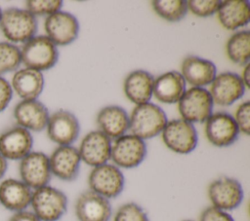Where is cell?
I'll return each mask as SVG.
<instances>
[{"label":"cell","mask_w":250,"mask_h":221,"mask_svg":"<svg viewBox=\"0 0 250 221\" xmlns=\"http://www.w3.org/2000/svg\"><path fill=\"white\" fill-rule=\"evenodd\" d=\"M99 130L109 139H116L125 134L129 129V116L124 108L108 105L102 108L97 115Z\"/></svg>","instance_id":"obj_22"},{"label":"cell","mask_w":250,"mask_h":221,"mask_svg":"<svg viewBox=\"0 0 250 221\" xmlns=\"http://www.w3.org/2000/svg\"><path fill=\"white\" fill-rule=\"evenodd\" d=\"M21 57L26 68L41 72L56 65L59 52L57 46L47 36L39 35L24 43L21 50Z\"/></svg>","instance_id":"obj_4"},{"label":"cell","mask_w":250,"mask_h":221,"mask_svg":"<svg viewBox=\"0 0 250 221\" xmlns=\"http://www.w3.org/2000/svg\"><path fill=\"white\" fill-rule=\"evenodd\" d=\"M245 89L239 75L233 72H223L216 75L209 92L214 103L229 106L243 96Z\"/></svg>","instance_id":"obj_16"},{"label":"cell","mask_w":250,"mask_h":221,"mask_svg":"<svg viewBox=\"0 0 250 221\" xmlns=\"http://www.w3.org/2000/svg\"><path fill=\"white\" fill-rule=\"evenodd\" d=\"M198 221H234L232 216L222 209L215 206H208L204 208L198 218Z\"/></svg>","instance_id":"obj_34"},{"label":"cell","mask_w":250,"mask_h":221,"mask_svg":"<svg viewBox=\"0 0 250 221\" xmlns=\"http://www.w3.org/2000/svg\"><path fill=\"white\" fill-rule=\"evenodd\" d=\"M33 138L29 130L16 126L0 134V154L6 160L21 161L31 152Z\"/></svg>","instance_id":"obj_18"},{"label":"cell","mask_w":250,"mask_h":221,"mask_svg":"<svg viewBox=\"0 0 250 221\" xmlns=\"http://www.w3.org/2000/svg\"><path fill=\"white\" fill-rule=\"evenodd\" d=\"M62 1L61 0H28L25 2V7L30 14L35 16L52 15L61 11Z\"/></svg>","instance_id":"obj_31"},{"label":"cell","mask_w":250,"mask_h":221,"mask_svg":"<svg viewBox=\"0 0 250 221\" xmlns=\"http://www.w3.org/2000/svg\"><path fill=\"white\" fill-rule=\"evenodd\" d=\"M162 132V140L171 151L178 154L192 152L198 141L194 126L183 119L168 121Z\"/></svg>","instance_id":"obj_7"},{"label":"cell","mask_w":250,"mask_h":221,"mask_svg":"<svg viewBox=\"0 0 250 221\" xmlns=\"http://www.w3.org/2000/svg\"><path fill=\"white\" fill-rule=\"evenodd\" d=\"M205 122L206 137L214 146L227 147L237 139L239 129L230 114L216 112L211 114Z\"/></svg>","instance_id":"obj_12"},{"label":"cell","mask_w":250,"mask_h":221,"mask_svg":"<svg viewBox=\"0 0 250 221\" xmlns=\"http://www.w3.org/2000/svg\"><path fill=\"white\" fill-rule=\"evenodd\" d=\"M1 16H2V10H1V8H0V19H1Z\"/></svg>","instance_id":"obj_39"},{"label":"cell","mask_w":250,"mask_h":221,"mask_svg":"<svg viewBox=\"0 0 250 221\" xmlns=\"http://www.w3.org/2000/svg\"><path fill=\"white\" fill-rule=\"evenodd\" d=\"M113 221H149L146 212L136 203H126L118 207Z\"/></svg>","instance_id":"obj_30"},{"label":"cell","mask_w":250,"mask_h":221,"mask_svg":"<svg viewBox=\"0 0 250 221\" xmlns=\"http://www.w3.org/2000/svg\"><path fill=\"white\" fill-rule=\"evenodd\" d=\"M221 1L218 0H189L187 1L188 10L193 15L201 18L209 17L217 13L220 7Z\"/></svg>","instance_id":"obj_32"},{"label":"cell","mask_w":250,"mask_h":221,"mask_svg":"<svg viewBox=\"0 0 250 221\" xmlns=\"http://www.w3.org/2000/svg\"><path fill=\"white\" fill-rule=\"evenodd\" d=\"M181 74L186 83L195 88H203L216 77V65L208 59L195 55L187 56L181 65Z\"/></svg>","instance_id":"obj_20"},{"label":"cell","mask_w":250,"mask_h":221,"mask_svg":"<svg viewBox=\"0 0 250 221\" xmlns=\"http://www.w3.org/2000/svg\"><path fill=\"white\" fill-rule=\"evenodd\" d=\"M213 99L204 88L191 87L178 101V110L182 119L189 123L205 122L212 114Z\"/></svg>","instance_id":"obj_6"},{"label":"cell","mask_w":250,"mask_h":221,"mask_svg":"<svg viewBox=\"0 0 250 221\" xmlns=\"http://www.w3.org/2000/svg\"><path fill=\"white\" fill-rule=\"evenodd\" d=\"M0 30L9 41L25 43L35 36L37 20L27 10L9 8L2 12Z\"/></svg>","instance_id":"obj_3"},{"label":"cell","mask_w":250,"mask_h":221,"mask_svg":"<svg viewBox=\"0 0 250 221\" xmlns=\"http://www.w3.org/2000/svg\"><path fill=\"white\" fill-rule=\"evenodd\" d=\"M151 5L154 12L167 21H179L188 13L187 1L184 0H154Z\"/></svg>","instance_id":"obj_28"},{"label":"cell","mask_w":250,"mask_h":221,"mask_svg":"<svg viewBox=\"0 0 250 221\" xmlns=\"http://www.w3.org/2000/svg\"><path fill=\"white\" fill-rule=\"evenodd\" d=\"M21 63L19 47L8 42H0V75L16 70Z\"/></svg>","instance_id":"obj_29"},{"label":"cell","mask_w":250,"mask_h":221,"mask_svg":"<svg viewBox=\"0 0 250 221\" xmlns=\"http://www.w3.org/2000/svg\"><path fill=\"white\" fill-rule=\"evenodd\" d=\"M44 28L47 37L56 46H66L77 38L79 22L70 13L58 11L46 18Z\"/></svg>","instance_id":"obj_11"},{"label":"cell","mask_w":250,"mask_h":221,"mask_svg":"<svg viewBox=\"0 0 250 221\" xmlns=\"http://www.w3.org/2000/svg\"><path fill=\"white\" fill-rule=\"evenodd\" d=\"M46 128L48 137L60 146L71 145L80 131L78 119L66 110H59L49 116Z\"/></svg>","instance_id":"obj_13"},{"label":"cell","mask_w":250,"mask_h":221,"mask_svg":"<svg viewBox=\"0 0 250 221\" xmlns=\"http://www.w3.org/2000/svg\"><path fill=\"white\" fill-rule=\"evenodd\" d=\"M88 184L91 191L109 200L122 193L125 178L119 167L106 163L92 168L88 176Z\"/></svg>","instance_id":"obj_5"},{"label":"cell","mask_w":250,"mask_h":221,"mask_svg":"<svg viewBox=\"0 0 250 221\" xmlns=\"http://www.w3.org/2000/svg\"><path fill=\"white\" fill-rule=\"evenodd\" d=\"M146 156L145 140L134 134H124L111 144L110 160L119 168H134L140 166Z\"/></svg>","instance_id":"obj_8"},{"label":"cell","mask_w":250,"mask_h":221,"mask_svg":"<svg viewBox=\"0 0 250 221\" xmlns=\"http://www.w3.org/2000/svg\"><path fill=\"white\" fill-rule=\"evenodd\" d=\"M186 92V82L178 71H169L159 75L153 81L152 94L162 103H176Z\"/></svg>","instance_id":"obj_23"},{"label":"cell","mask_w":250,"mask_h":221,"mask_svg":"<svg viewBox=\"0 0 250 221\" xmlns=\"http://www.w3.org/2000/svg\"><path fill=\"white\" fill-rule=\"evenodd\" d=\"M81 158L72 145L57 147L49 157L52 175L62 181H73L79 174Z\"/></svg>","instance_id":"obj_15"},{"label":"cell","mask_w":250,"mask_h":221,"mask_svg":"<svg viewBox=\"0 0 250 221\" xmlns=\"http://www.w3.org/2000/svg\"><path fill=\"white\" fill-rule=\"evenodd\" d=\"M217 16L223 27L229 30L245 26L250 19L249 2L245 0L221 1Z\"/></svg>","instance_id":"obj_25"},{"label":"cell","mask_w":250,"mask_h":221,"mask_svg":"<svg viewBox=\"0 0 250 221\" xmlns=\"http://www.w3.org/2000/svg\"><path fill=\"white\" fill-rule=\"evenodd\" d=\"M78 221H108L111 216L109 200L88 190L79 195L74 205Z\"/></svg>","instance_id":"obj_17"},{"label":"cell","mask_w":250,"mask_h":221,"mask_svg":"<svg viewBox=\"0 0 250 221\" xmlns=\"http://www.w3.org/2000/svg\"><path fill=\"white\" fill-rule=\"evenodd\" d=\"M32 191L21 180L8 178L0 183V203L8 210H25L31 202Z\"/></svg>","instance_id":"obj_21"},{"label":"cell","mask_w":250,"mask_h":221,"mask_svg":"<svg viewBox=\"0 0 250 221\" xmlns=\"http://www.w3.org/2000/svg\"><path fill=\"white\" fill-rule=\"evenodd\" d=\"M249 117H250V102L245 101L237 107L233 119L237 125L238 129L243 133H245L246 135L250 133Z\"/></svg>","instance_id":"obj_33"},{"label":"cell","mask_w":250,"mask_h":221,"mask_svg":"<svg viewBox=\"0 0 250 221\" xmlns=\"http://www.w3.org/2000/svg\"><path fill=\"white\" fill-rule=\"evenodd\" d=\"M49 111L40 101L22 100L14 109V117L18 125L27 130L41 131L47 127Z\"/></svg>","instance_id":"obj_19"},{"label":"cell","mask_w":250,"mask_h":221,"mask_svg":"<svg viewBox=\"0 0 250 221\" xmlns=\"http://www.w3.org/2000/svg\"><path fill=\"white\" fill-rule=\"evenodd\" d=\"M245 88L249 89V81H250V63H246L244 69L242 71V76L240 77Z\"/></svg>","instance_id":"obj_37"},{"label":"cell","mask_w":250,"mask_h":221,"mask_svg":"<svg viewBox=\"0 0 250 221\" xmlns=\"http://www.w3.org/2000/svg\"><path fill=\"white\" fill-rule=\"evenodd\" d=\"M11 87L22 100H33L43 91L44 77L40 71L23 68L14 74Z\"/></svg>","instance_id":"obj_26"},{"label":"cell","mask_w":250,"mask_h":221,"mask_svg":"<svg viewBox=\"0 0 250 221\" xmlns=\"http://www.w3.org/2000/svg\"><path fill=\"white\" fill-rule=\"evenodd\" d=\"M153 81L152 75L146 70L138 69L130 72L123 83L126 97L137 105L149 102L152 95Z\"/></svg>","instance_id":"obj_24"},{"label":"cell","mask_w":250,"mask_h":221,"mask_svg":"<svg viewBox=\"0 0 250 221\" xmlns=\"http://www.w3.org/2000/svg\"><path fill=\"white\" fill-rule=\"evenodd\" d=\"M78 152L81 161L92 167L106 164L110 160L111 139L100 130H92L83 137Z\"/></svg>","instance_id":"obj_14"},{"label":"cell","mask_w":250,"mask_h":221,"mask_svg":"<svg viewBox=\"0 0 250 221\" xmlns=\"http://www.w3.org/2000/svg\"><path fill=\"white\" fill-rule=\"evenodd\" d=\"M207 195L212 206L229 211L240 205L243 200V189L238 180L222 176L209 184Z\"/></svg>","instance_id":"obj_9"},{"label":"cell","mask_w":250,"mask_h":221,"mask_svg":"<svg viewBox=\"0 0 250 221\" xmlns=\"http://www.w3.org/2000/svg\"><path fill=\"white\" fill-rule=\"evenodd\" d=\"M7 167H8L7 160L0 154V179L5 175Z\"/></svg>","instance_id":"obj_38"},{"label":"cell","mask_w":250,"mask_h":221,"mask_svg":"<svg viewBox=\"0 0 250 221\" xmlns=\"http://www.w3.org/2000/svg\"><path fill=\"white\" fill-rule=\"evenodd\" d=\"M13 96V90L10 83L0 76V112L10 103Z\"/></svg>","instance_id":"obj_35"},{"label":"cell","mask_w":250,"mask_h":221,"mask_svg":"<svg viewBox=\"0 0 250 221\" xmlns=\"http://www.w3.org/2000/svg\"><path fill=\"white\" fill-rule=\"evenodd\" d=\"M183 221H193V220H190V219H185V220H183Z\"/></svg>","instance_id":"obj_40"},{"label":"cell","mask_w":250,"mask_h":221,"mask_svg":"<svg viewBox=\"0 0 250 221\" xmlns=\"http://www.w3.org/2000/svg\"><path fill=\"white\" fill-rule=\"evenodd\" d=\"M8 221H41L32 211L21 210L14 212Z\"/></svg>","instance_id":"obj_36"},{"label":"cell","mask_w":250,"mask_h":221,"mask_svg":"<svg viewBox=\"0 0 250 221\" xmlns=\"http://www.w3.org/2000/svg\"><path fill=\"white\" fill-rule=\"evenodd\" d=\"M167 116L162 108L146 102L137 105L129 117L132 134L145 140L159 134L167 124Z\"/></svg>","instance_id":"obj_1"},{"label":"cell","mask_w":250,"mask_h":221,"mask_svg":"<svg viewBox=\"0 0 250 221\" xmlns=\"http://www.w3.org/2000/svg\"><path fill=\"white\" fill-rule=\"evenodd\" d=\"M19 172L21 180L31 190L49 184L52 173L49 157L43 152H30L20 161Z\"/></svg>","instance_id":"obj_10"},{"label":"cell","mask_w":250,"mask_h":221,"mask_svg":"<svg viewBox=\"0 0 250 221\" xmlns=\"http://www.w3.org/2000/svg\"><path fill=\"white\" fill-rule=\"evenodd\" d=\"M229 58L236 64H246L250 58V32L238 31L232 34L226 45Z\"/></svg>","instance_id":"obj_27"},{"label":"cell","mask_w":250,"mask_h":221,"mask_svg":"<svg viewBox=\"0 0 250 221\" xmlns=\"http://www.w3.org/2000/svg\"><path fill=\"white\" fill-rule=\"evenodd\" d=\"M32 212L41 221H59L67 210L66 195L50 185L32 191Z\"/></svg>","instance_id":"obj_2"}]
</instances>
